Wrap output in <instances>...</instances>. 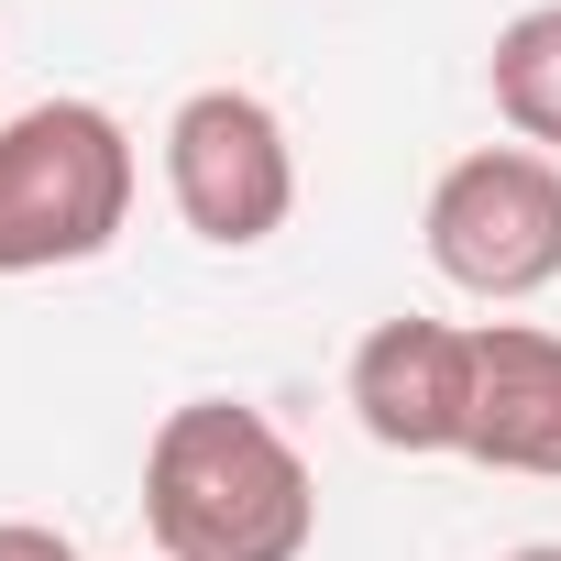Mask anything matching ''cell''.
<instances>
[{"mask_svg":"<svg viewBox=\"0 0 561 561\" xmlns=\"http://www.w3.org/2000/svg\"><path fill=\"white\" fill-rule=\"evenodd\" d=\"M0 561H78V539L45 517H0Z\"/></svg>","mask_w":561,"mask_h":561,"instance_id":"obj_8","label":"cell"},{"mask_svg":"<svg viewBox=\"0 0 561 561\" xmlns=\"http://www.w3.org/2000/svg\"><path fill=\"white\" fill-rule=\"evenodd\" d=\"M419 231H430V264L451 275L462 298L517 309V298H539L561 275V165L528 154V144L451 154L440 187H430V209H419Z\"/></svg>","mask_w":561,"mask_h":561,"instance_id":"obj_3","label":"cell"},{"mask_svg":"<svg viewBox=\"0 0 561 561\" xmlns=\"http://www.w3.org/2000/svg\"><path fill=\"white\" fill-rule=\"evenodd\" d=\"M495 561H561V539H528V550H495Z\"/></svg>","mask_w":561,"mask_h":561,"instance_id":"obj_9","label":"cell"},{"mask_svg":"<svg viewBox=\"0 0 561 561\" xmlns=\"http://www.w3.org/2000/svg\"><path fill=\"white\" fill-rule=\"evenodd\" d=\"M473 462L561 484V331L484 320L473 331Z\"/></svg>","mask_w":561,"mask_h":561,"instance_id":"obj_6","label":"cell"},{"mask_svg":"<svg viewBox=\"0 0 561 561\" xmlns=\"http://www.w3.org/2000/svg\"><path fill=\"white\" fill-rule=\"evenodd\" d=\"M165 198L209 253H253L298 209V144L253 89H187L165 122Z\"/></svg>","mask_w":561,"mask_h":561,"instance_id":"obj_4","label":"cell"},{"mask_svg":"<svg viewBox=\"0 0 561 561\" xmlns=\"http://www.w3.org/2000/svg\"><path fill=\"white\" fill-rule=\"evenodd\" d=\"M484 89H495V122L561 165V0H528L517 23H495V56H484Z\"/></svg>","mask_w":561,"mask_h":561,"instance_id":"obj_7","label":"cell"},{"mask_svg":"<svg viewBox=\"0 0 561 561\" xmlns=\"http://www.w3.org/2000/svg\"><path fill=\"white\" fill-rule=\"evenodd\" d=\"M353 419L375 451H462L473 440V331L462 320H375L353 342Z\"/></svg>","mask_w":561,"mask_h":561,"instance_id":"obj_5","label":"cell"},{"mask_svg":"<svg viewBox=\"0 0 561 561\" xmlns=\"http://www.w3.org/2000/svg\"><path fill=\"white\" fill-rule=\"evenodd\" d=\"M144 528H154V561H309L320 484L264 408L187 397L144 451Z\"/></svg>","mask_w":561,"mask_h":561,"instance_id":"obj_1","label":"cell"},{"mask_svg":"<svg viewBox=\"0 0 561 561\" xmlns=\"http://www.w3.org/2000/svg\"><path fill=\"white\" fill-rule=\"evenodd\" d=\"M133 220V133L100 100H34L0 122V275L100 264Z\"/></svg>","mask_w":561,"mask_h":561,"instance_id":"obj_2","label":"cell"}]
</instances>
